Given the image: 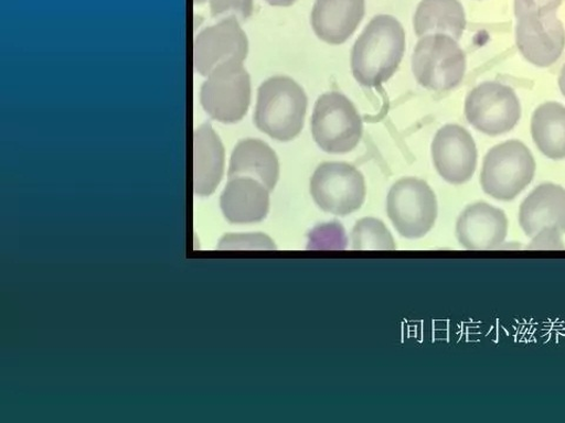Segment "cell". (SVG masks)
I'll list each match as a JSON object with an SVG mask.
<instances>
[{
  "label": "cell",
  "instance_id": "cell-6",
  "mask_svg": "<svg viewBox=\"0 0 565 423\" xmlns=\"http://www.w3.org/2000/svg\"><path fill=\"white\" fill-rule=\"evenodd\" d=\"M386 210L403 238L419 239L427 236L436 223V194L422 180L403 178L388 191Z\"/></svg>",
  "mask_w": 565,
  "mask_h": 423
},
{
  "label": "cell",
  "instance_id": "cell-25",
  "mask_svg": "<svg viewBox=\"0 0 565 423\" xmlns=\"http://www.w3.org/2000/svg\"><path fill=\"white\" fill-rule=\"evenodd\" d=\"M297 0H267V3L271 7L288 8L294 6Z\"/></svg>",
  "mask_w": 565,
  "mask_h": 423
},
{
  "label": "cell",
  "instance_id": "cell-5",
  "mask_svg": "<svg viewBox=\"0 0 565 423\" xmlns=\"http://www.w3.org/2000/svg\"><path fill=\"white\" fill-rule=\"evenodd\" d=\"M316 144L330 154H345L358 148L363 135V120L356 106L340 93L322 95L311 118Z\"/></svg>",
  "mask_w": 565,
  "mask_h": 423
},
{
  "label": "cell",
  "instance_id": "cell-18",
  "mask_svg": "<svg viewBox=\"0 0 565 423\" xmlns=\"http://www.w3.org/2000/svg\"><path fill=\"white\" fill-rule=\"evenodd\" d=\"M227 176L228 180L236 176L256 180L271 192L279 180L278 156L263 140L243 139L233 152Z\"/></svg>",
  "mask_w": 565,
  "mask_h": 423
},
{
  "label": "cell",
  "instance_id": "cell-8",
  "mask_svg": "<svg viewBox=\"0 0 565 423\" xmlns=\"http://www.w3.org/2000/svg\"><path fill=\"white\" fill-rule=\"evenodd\" d=\"M465 112L472 128L491 137L514 130L522 116L514 88L499 82L476 86L466 99Z\"/></svg>",
  "mask_w": 565,
  "mask_h": 423
},
{
  "label": "cell",
  "instance_id": "cell-12",
  "mask_svg": "<svg viewBox=\"0 0 565 423\" xmlns=\"http://www.w3.org/2000/svg\"><path fill=\"white\" fill-rule=\"evenodd\" d=\"M433 161L438 174L452 185L468 183L477 167V148L472 135L462 127L446 126L436 133Z\"/></svg>",
  "mask_w": 565,
  "mask_h": 423
},
{
  "label": "cell",
  "instance_id": "cell-23",
  "mask_svg": "<svg viewBox=\"0 0 565 423\" xmlns=\"http://www.w3.org/2000/svg\"><path fill=\"white\" fill-rule=\"evenodd\" d=\"M252 245L253 249H274V242L264 235H227L220 242V249L222 250H239L249 249Z\"/></svg>",
  "mask_w": 565,
  "mask_h": 423
},
{
  "label": "cell",
  "instance_id": "cell-9",
  "mask_svg": "<svg viewBox=\"0 0 565 423\" xmlns=\"http://www.w3.org/2000/svg\"><path fill=\"white\" fill-rule=\"evenodd\" d=\"M313 202L333 216L345 217L359 210L366 196L363 174L347 163H323L310 182Z\"/></svg>",
  "mask_w": 565,
  "mask_h": 423
},
{
  "label": "cell",
  "instance_id": "cell-4",
  "mask_svg": "<svg viewBox=\"0 0 565 423\" xmlns=\"http://www.w3.org/2000/svg\"><path fill=\"white\" fill-rule=\"evenodd\" d=\"M467 57L451 35L434 33L420 37L413 55L417 83L431 91L454 90L465 79Z\"/></svg>",
  "mask_w": 565,
  "mask_h": 423
},
{
  "label": "cell",
  "instance_id": "cell-24",
  "mask_svg": "<svg viewBox=\"0 0 565 423\" xmlns=\"http://www.w3.org/2000/svg\"><path fill=\"white\" fill-rule=\"evenodd\" d=\"M562 0H515V14L527 12H557Z\"/></svg>",
  "mask_w": 565,
  "mask_h": 423
},
{
  "label": "cell",
  "instance_id": "cell-19",
  "mask_svg": "<svg viewBox=\"0 0 565 423\" xmlns=\"http://www.w3.org/2000/svg\"><path fill=\"white\" fill-rule=\"evenodd\" d=\"M466 28L467 17L459 0H422L414 17V29L418 37L445 33L459 41Z\"/></svg>",
  "mask_w": 565,
  "mask_h": 423
},
{
  "label": "cell",
  "instance_id": "cell-10",
  "mask_svg": "<svg viewBox=\"0 0 565 423\" xmlns=\"http://www.w3.org/2000/svg\"><path fill=\"white\" fill-rule=\"evenodd\" d=\"M516 45L522 56L537 67H550L565 48V29L557 12L516 15Z\"/></svg>",
  "mask_w": 565,
  "mask_h": 423
},
{
  "label": "cell",
  "instance_id": "cell-3",
  "mask_svg": "<svg viewBox=\"0 0 565 423\" xmlns=\"http://www.w3.org/2000/svg\"><path fill=\"white\" fill-rule=\"evenodd\" d=\"M536 162L520 140L493 147L486 155L481 172L483 191L493 199L511 202L532 184Z\"/></svg>",
  "mask_w": 565,
  "mask_h": 423
},
{
  "label": "cell",
  "instance_id": "cell-16",
  "mask_svg": "<svg viewBox=\"0 0 565 423\" xmlns=\"http://www.w3.org/2000/svg\"><path fill=\"white\" fill-rule=\"evenodd\" d=\"M269 189L260 182L236 176L230 178L221 197V207L227 221L253 224L267 218L270 209Z\"/></svg>",
  "mask_w": 565,
  "mask_h": 423
},
{
  "label": "cell",
  "instance_id": "cell-13",
  "mask_svg": "<svg viewBox=\"0 0 565 423\" xmlns=\"http://www.w3.org/2000/svg\"><path fill=\"white\" fill-rule=\"evenodd\" d=\"M519 220L529 238H561L565 234V188L553 183L537 186L521 204Z\"/></svg>",
  "mask_w": 565,
  "mask_h": 423
},
{
  "label": "cell",
  "instance_id": "cell-27",
  "mask_svg": "<svg viewBox=\"0 0 565 423\" xmlns=\"http://www.w3.org/2000/svg\"><path fill=\"white\" fill-rule=\"evenodd\" d=\"M205 2H206V0H194V3H196V4H203Z\"/></svg>",
  "mask_w": 565,
  "mask_h": 423
},
{
  "label": "cell",
  "instance_id": "cell-2",
  "mask_svg": "<svg viewBox=\"0 0 565 423\" xmlns=\"http://www.w3.org/2000/svg\"><path fill=\"white\" fill-rule=\"evenodd\" d=\"M308 97L303 87L286 76L265 80L258 88L255 123L259 131L287 143L305 128Z\"/></svg>",
  "mask_w": 565,
  "mask_h": 423
},
{
  "label": "cell",
  "instance_id": "cell-21",
  "mask_svg": "<svg viewBox=\"0 0 565 423\" xmlns=\"http://www.w3.org/2000/svg\"><path fill=\"white\" fill-rule=\"evenodd\" d=\"M352 249L358 251H392L396 249V242L383 221L375 218H364L353 227Z\"/></svg>",
  "mask_w": 565,
  "mask_h": 423
},
{
  "label": "cell",
  "instance_id": "cell-7",
  "mask_svg": "<svg viewBox=\"0 0 565 423\" xmlns=\"http://www.w3.org/2000/svg\"><path fill=\"white\" fill-rule=\"evenodd\" d=\"M201 102L212 119L241 121L252 102V79L243 63L230 62L212 70L202 86Z\"/></svg>",
  "mask_w": 565,
  "mask_h": 423
},
{
  "label": "cell",
  "instance_id": "cell-22",
  "mask_svg": "<svg viewBox=\"0 0 565 423\" xmlns=\"http://www.w3.org/2000/svg\"><path fill=\"white\" fill-rule=\"evenodd\" d=\"M211 15L217 20L246 22L254 13V0H209Z\"/></svg>",
  "mask_w": 565,
  "mask_h": 423
},
{
  "label": "cell",
  "instance_id": "cell-26",
  "mask_svg": "<svg viewBox=\"0 0 565 423\" xmlns=\"http://www.w3.org/2000/svg\"><path fill=\"white\" fill-rule=\"evenodd\" d=\"M558 85L561 88L562 95L565 97V64L562 67L561 75L558 78Z\"/></svg>",
  "mask_w": 565,
  "mask_h": 423
},
{
  "label": "cell",
  "instance_id": "cell-14",
  "mask_svg": "<svg viewBox=\"0 0 565 423\" xmlns=\"http://www.w3.org/2000/svg\"><path fill=\"white\" fill-rule=\"evenodd\" d=\"M509 221L504 212L488 203L469 205L456 224V237L470 251L497 250L508 236Z\"/></svg>",
  "mask_w": 565,
  "mask_h": 423
},
{
  "label": "cell",
  "instance_id": "cell-15",
  "mask_svg": "<svg viewBox=\"0 0 565 423\" xmlns=\"http://www.w3.org/2000/svg\"><path fill=\"white\" fill-rule=\"evenodd\" d=\"M365 15V0H316L311 13L315 34L330 45L344 44Z\"/></svg>",
  "mask_w": 565,
  "mask_h": 423
},
{
  "label": "cell",
  "instance_id": "cell-1",
  "mask_svg": "<svg viewBox=\"0 0 565 423\" xmlns=\"http://www.w3.org/2000/svg\"><path fill=\"white\" fill-rule=\"evenodd\" d=\"M404 52L403 25L393 15L379 14L353 45L352 75L365 87H379L396 74Z\"/></svg>",
  "mask_w": 565,
  "mask_h": 423
},
{
  "label": "cell",
  "instance_id": "cell-11",
  "mask_svg": "<svg viewBox=\"0 0 565 423\" xmlns=\"http://www.w3.org/2000/svg\"><path fill=\"white\" fill-rule=\"evenodd\" d=\"M249 42L236 20H223L201 31L193 43V66L207 77L212 70L230 62L243 63Z\"/></svg>",
  "mask_w": 565,
  "mask_h": 423
},
{
  "label": "cell",
  "instance_id": "cell-17",
  "mask_svg": "<svg viewBox=\"0 0 565 423\" xmlns=\"http://www.w3.org/2000/svg\"><path fill=\"white\" fill-rule=\"evenodd\" d=\"M225 164L222 141L209 123L193 134V188L201 197H207L220 185Z\"/></svg>",
  "mask_w": 565,
  "mask_h": 423
},
{
  "label": "cell",
  "instance_id": "cell-20",
  "mask_svg": "<svg viewBox=\"0 0 565 423\" xmlns=\"http://www.w3.org/2000/svg\"><path fill=\"white\" fill-rule=\"evenodd\" d=\"M532 135L539 151L552 161L565 159V108L556 101L539 106L532 118Z\"/></svg>",
  "mask_w": 565,
  "mask_h": 423
}]
</instances>
